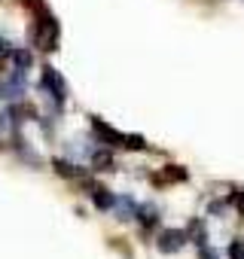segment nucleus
<instances>
[{"mask_svg": "<svg viewBox=\"0 0 244 259\" xmlns=\"http://www.w3.org/2000/svg\"><path fill=\"white\" fill-rule=\"evenodd\" d=\"M43 89L55 98V104H64L67 85H64V79H61V73H58L55 67H46V70H43Z\"/></svg>", "mask_w": 244, "mask_h": 259, "instance_id": "2", "label": "nucleus"}, {"mask_svg": "<svg viewBox=\"0 0 244 259\" xmlns=\"http://www.w3.org/2000/svg\"><path fill=\"white\" fill-rule=\"evenodd\" d=\"M229 259H244V244L241 241H232L229 244Z\"/></svg>", "mask_w": 244, "mask_h": 259, "instance_id": "9", "label": "nucleus"}, {"mask_svg": "<svg viewBox=\"0 0 244 259\" xmlns=\"http://www.w3.org/2000/svg\"><path fill=\"white\" fill-rule=\"evenodd\" d=\"M13 58H16L19 70H25V67L31 64V52H25V49H16V52H13Z\"/></svg>", "mask_w": 244, "mask_h": 259, "instance_id": "8", "label": "nucleus"}, {"mask_svg": "<svg viewBox=\"0 0 244 259\" xmlns=\"http://www.w3.org/2000/svg\"><path fill=\"white\" fill-rule=\"evenodd\" d=\"M138 220H141V226H144V229H153V226L159 223L156 210H138Z\"/></svg>", "mask_w": 244, "mask_h": 259, "instance_id": "7", "label": "nucleus"}, {"mask_svg": "<svg viewBox=\"0 0 244 259\" xmlns=\"http://www.w3.org/2000/svg\"><path fill=\"white\" fill-rule=\"evenodd\" d=\"M92 132H95V138H98V144H107V147H126V135H119L116 128H110L104 119H98V116H92Z\"/></svg>", "mask_w": 244, "mask_h": 259, "instance_id": "1", "label": "nucleus"}, {"mask_svg": "<svg viewBox=\"0 0 244 259\" xmlns=\"http://www.w3.org/2000/svg\"><path fill=\"white\" fill-rule=\"evenodd\" d=\"M126 147H129V150H144V141H141V138H135V135H132V138H129V141H126Z\"/></svg>", "mask_w": 244, "mask_h": 259, "instance_id": "11", "label": "nucleus"}, {"mask_svg": "<svg viewBox=\"0 0 244 259\" xmlns=\"http://www.w3.org/2000/svg\"><path fill=\"white\" fill-rule=\"evenodd\" d=\"M92 165L101 168V171H113V156H110L107 150H98V153L92 156Z\"/></svg>", "mask_w": 244, "mask_h": 259, "instance_id": "5", "label": "nucleus"}, {"mask_svg": "<svg viewBox=\"0 0 244 259\" xmlns=\"http://www.w3.org/2000/svg\"><path fill=\"white\" fill-rule=\"evenodd\" d=\"M92 201H95L101 210H110V207L116 204V198H113L110 189H104V186H92Z\"/></svg>", "mask_w": 244, "mask_h": 259, "instance_id": "4", "label": "nucleus"}, {"mask_svg": "<svg viewBox=\"0 0 244 259\" xmlns=\"http://www.w3.org/2000/svg\"><path fill=\"white\" fill-rule=\"evenodd\" d=\"M55 171H58L61 177H83V171H79L76 165H67V162H55Z\"/></svg>", "mask_w": 244, "mask_h": 259, "instance_id": "6", "label": "nucleus"}, {"mask_svg": "<svg viewBox=\"0 0 244 259\" xmlns=\"http://www.w3.org/2000/svg\"><path fill=\"white\" fill-rule=\"evenodd\" d=\"M192 238H195L198 247H205V226L201 223H192Z\"/></svg>", "mask_w": 244, "mask_h": 259, "instance_id": "10", "label": "nucleus"}, {"mask_svg": "<svg viewBox=\"0 0 244 259\" xmlns=\"http://www.w3.org/2000/svg\"><path fill=\"white\" fill-rule=\"evenodd\" d=\"M183 244H186V232H180V229H165L159 235V250L162 253H177V250H183Z\"/></svg>", "mask_w": 244, "mask_h": 259, "instance_id": "3", "label": "nucleus"}, {"mask_svg": "<svg viewBox=\"0 0 244 259\" xmlns=\"http://www.w3.org/2000/svg\"><path fill=\"white\" fill-rule=\"evenodd\" d=\"M201 259H214V250H208V247H201Z\"/></svg>", "mask_w": 244, "mask_h": 259, "instance_id": "12", "label": "nucleus"}]
</instances>
